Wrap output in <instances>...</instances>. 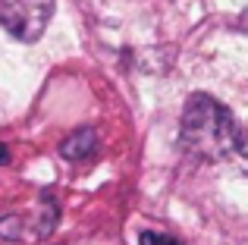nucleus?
I'll return each mask as SVG.
<instances>
[{"label": "nucleus", "instance_id": "f257e3e1", "mask_svg": "<svg viewBox=\"0 0 248 245\" xmlns=\"http://www.w3.org/2000/svg\"><path fill=\"white\" fill-rule=\"evenodd\" d=\"M179 145L195 160L217 164V160H226L230 154L242 151V132H239V122L230 113V107H223L217 98L204 92H195L186 101V110L179 120Z\"/></svg>", "mask_w": 248, "mask_h": 245}, {"label": "nucleus", "instance_id": "f03ea898", "mask_svg": "<svg viewBox=\"0 0 248 245\" xmlns=\"http://www.w3.org/2000/svg\"><path fill=\"white\" fill-rule=\"evenodd\" d=\"M57 0H0V25L16 41H38L54 16Z\"/></svg>", "mask_w": 248, "mask_h": 245}, {"label": "nucleus", "instance_id": "7ed1b4c3", "mask_svg": "<svg viewBox=\"0 0 248 245\" xmlns=\"http://www.w3.org/2000/svg\"><path fill=\"white\" fill-rule=\"evenodd\" d=\"M97 145H101L97 129L94 126H82V129H76L73 135H66V138L60 141V157L79 164V160L94 157V154H97Z\"/></svg>", "mask_w": 248, "mask_h": 245}, {"label": "nucleus", "instance_id": "20e7f679", "mask_svg": "<svg viewBox=\"0 0 248 245\" xmlns=\"http://www.w3.org/2000/svg\"><path fill=\"white\" fill-rule=\"evenodd\" d=\"M57 220H60V204H57L54 195L44 192L41 201H38V217H35V236L38 239H47L57 230Z\"/></svg>", "mask_w": 248, "mask_h": 245}, {"label": "nucleus", "instance_id": "39448f33", "mask_svg": "<svg viewBox=\"0 0 248 245\" xmlns=\"http://www.w3.org/2000/svg\"><path fill=\"white\" fill-rule=\"evenodd\" d=\"M25 227H29V220H25L22 214H3L0 217V239L3 242L25 239Z\"/></svg>", "mask_w": 248, "mask_h": 245}, {"label": "nucleus", "instance_id": "423d86ee", "mask_svg": "<svg viewBox=\"0 0 248 245\" xmlns=\"http://www.w3.org/2000/svg\"><path fill=\"white\" fill-rule=\"evenodd\" d=\"M139 245H182V242L170 233H160V230H145L139 236Z\"/></svg>", "mask_w": 248, "mask_h": 245}, {"label": "nucleus", "instance_id": "0eeeda50", "mask_svg": "<svg viewBox=\"0 0 248 245\" xmlns=\"http://www.w3.org/2000/svg\"><path fill=\"white\" fill-rule=\"evenodd\" d=\"M6 160H10V154H6V148L0 145V164H6Z\"/></svg>", "mask_w": 248, "mask_h": 245}]
</instances>
